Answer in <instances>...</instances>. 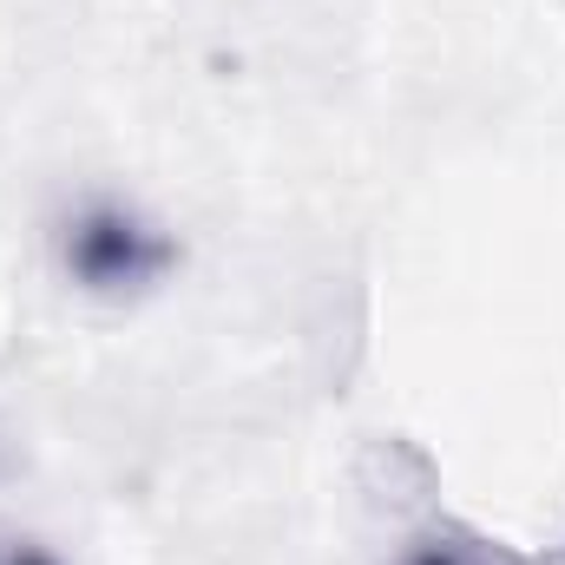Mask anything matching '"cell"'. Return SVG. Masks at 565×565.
<instances>
[{"label": "cell", "instance_id": "obj_1", "mask_svg": "<svg viewBox=\"0 0 565 565\" xmlns=\"http://www.w3.org/2000/svg\"><path fill=\"white\" fill-rule=\"evenodd\" d=\"M60 264L93 296H132L171 270V237L126 204H79L60 231Z\"/></svg>", "mask_w": 565, "mask_h": 565}, {"label": "cell", "instance_id": "obj_2", "mask_svg": "<svg viewBox=\"0 0 565 565\" xmlns=\"http://www.w3.org/2000/svg\"><path fill=\"white\" fill-rule=\"evenodd\" d=\"M402 565H526L520 553H507L500 540H480V533H460V526H440V533H427L415 540Z\"/></svg>", "mask_w": 565, "mask_h": 565}, {"label": "cell", "instance_id": "obj_3", "mask_svg": "<svg viewBox=\"0 0 565 565\" xmlns=\"http://www.w3.org/2000/svg\"><path fill=\"white\" fill-rule=\"evenodd\" d=\"M0 565H60L53 553H40L33 540H0Z\"/></svg>", "mask_w": 565, "mask_h": 565}]
</instances>
